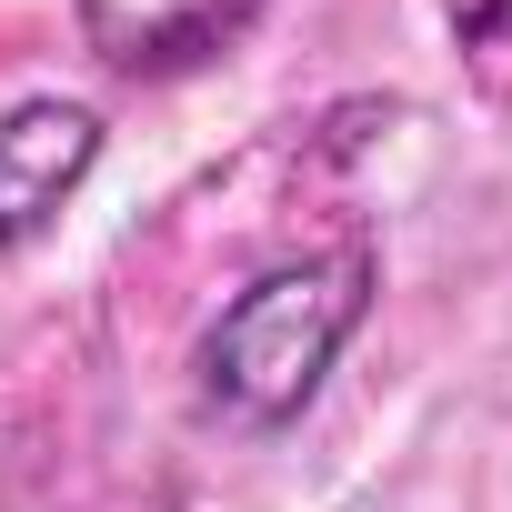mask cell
<instances>
[{"label":"cell","mask_w":512,"mask_h":512,"mask_svg":"<svg viewBox=\"0 0 512 512\" xmlns=\"http://www.w3.org/2000/svg\"><path fill=\"white\" fill-rule=\"evenodd\" d=\"M372 312V262L362 251H332V262H282L262 282H241L221 302V322L201 332V402L231 422H292L322 372L342 362V342Z\"/></svg>","instance_id":"1"},{"label":"cell","mask_w":512,"mask_h":512,"mask_svg":"<svg viewBox=\"0 0 512 512\" xmlns=\"http://www.w3.org/2000/svg\"><path fill=\"white\" fill-rule=\"evenodd\" d=\"M91 161H101V121L81 101H21L0 121V251L51 231V211L91 181Z\"/></svg>","instance_id":"2"},{"label":"cell","mask_w":512,"mask_h":512,"mask_svg":"<svg viewBox=\"0 0 512 512\" xmlns=\"http://www.w3.org/2000/svg\"><path fill=\"white\" fill-rule=\"evenodd\" d=\"M71 11L111 71H181V61L221 51L262 0H71Z\"/></svg>","instance_id":"3"}]
</instances>
